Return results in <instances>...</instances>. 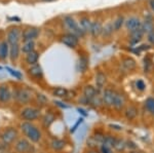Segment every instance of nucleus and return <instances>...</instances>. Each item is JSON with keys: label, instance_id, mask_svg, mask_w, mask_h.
I'll use <instances>...</instances> for the list:
<instances>
[{"label": "nucleus", "instance_id": "39448f33", "mask_svg": "<svg viewBox=\"0 0 154 153\" xmlns=\"http://www.w3.org/2000/svg\"><path fill=\"white\" fill-rule=\"evenodd\" d=\"M39 115H40V110L34 107L24 108L21 112V116L23 117L25 120H27V121H31V120L36 119V118L39 117Z\"/></svg>", "mask_w": 154, "mask_h": 153}, {"label": "nucleus", "instance_id": "cd10ccee", "mask_svg": "<svg viewBox=\"0 0 154 153\" xmlns=\"http://www.w3.org/2000/svg\"><path fill=\"white\" fill-rule=\"evenodd\" d=\"M19 55H20V46H19V44H14V45H11V48H9V56H11V60H17Z\"/></svg>", "mask_w": 154, "mask_h": 153}, {"label": "nucleus", "instance_id": "f8f14e48", "mask_svg": "<svg viewBox=\"0 0 154 153\" xmlns=\"http://www.w3.org/2000/svg\"><path fill=\"white\" fill-rule=\"evenodd\" d=\"M141 25H142V23H141L140 20H139L138 18H136V17H131V18L128 19L125 21V27L130 32L140 28Z\"/></svg>", "mask_w": 154, "mask_h": 153}, {"label": "nucleus", "instance_id": "a19ab883", "mask_svg": "<svg viewBox=\"0 0 154 153\" xmlns=\"http://www.w3.org/2000/svg\"><path fill=\"white\" fill-rule=\"evenodd\" d=\"M147 39H148L149 43H151L152 45H154V31H152L151 33L147 34Z\"/></svg>", "mask_w": 154, "mask_h": 153}, {"label": "nucleus", "instance_id": "79ce46f5", "mask_svg": "<svg viewBox=\"0 0 154 153\" xmlns=\"http://www.w3.org/2000/svg\"><path fill=\"white\" fill-rule=\"evenodd\" d=\"M149 6H150L151 11L154 12V0H149Z\"/></svg>", "mask_w": 154, "mask_h": 153}, {"label": "nucleus", "instance_id": "6ab92c4d", "mask_svg": "<svg viewBox=\"0 0 154 153\" xmlns=\"http://www.w3.org/2000/svg\"><path fill=\"white\" fill-rule=\"evenodd\" d=\"M122 66L126 71H131L136 68L137 64H136V61L134 60L133 58H125V60L122 61Z\"/></svg>", "mask_w": 154, "mask_h": 153}, {"label": "nucleus", "instance_id": "f03ea898", "mask_svg": "<svg viewBox=\"0 0 154 153\" xmlns=\"http://www.w3.org/2000/svg\"><path fill=\"white\" fill-rule=\"evenodd\" d=\"M64 24H65V26L72 32V34L76 35L77 37L83 35L84 31H82L81 28H79V27L77 26L76 22L74 21L73 18H71V17H65V19H64Z\"/></svg>", "mask_w": 154, "mask_h": 153}, {"label": "nucleus", "instance_id": "2eb2a0df", "mask_svg": "<svg viewBox=\"0 0 154 153\" xmlns=\"http://www.w3.org/2000/svg\"><path fill=\"white\" fill-rule=\"evenodd\" d=\"M144 35V31L142 30V27L136 29V30L131 32V43H138L141 41Z\"/></svg>", "mask_w": 154, "mask_h": 153}, {"label": "nucleus", "instance_id": "a878e982", "mask_svg": "<svg viewBox=\"0 0 154 153\" xmlns=\"http://www.w3.org/2000/svg\"><path fill=\"white\" fill-rule=\"evenodd\" d=\"M8 56V43L6 41H2L0 43V59L4 60Z\"/></svg>", "mask_w": 154, "mask_h": 153}, {"label": "nucleus", "instance_id": "37998d69", "mask_svg": "<svg viewBox=\"0 0 154 153\" xmlns=\"http://www.w3.org/2000/svg\"><path fill=\"white\" fill-rule=\"evenodd\" d=\"M5 150H4V146L3 145H0V153H4Z\"/></svg>", "mask_w": 154, "mask_h": 153}, {"label": "nucleus", "instance_id": "4c0bfd02", "mask_svg": "<svg viewBox=\"0 0 154 153\" xmlns=\"http://www.w3.org/2000/svg\"><path fill=\"white\" fill-rule=\"evenodd\" d=\"M37 100H38V102L40 103L41 105H45L46 103H48V99H46V97L44 95H38L37 96Z\"/></svg>", "mask_w": 154, "mask_h": 153}, {"label": "nucleus", "instance_id": "1a4fd4ad", "mask_svg": "<svg viewBox=\"0 0 154 153\" xmlns=\"http://www.w3.org/2000/svg\"><path fill=\"white\" fill-rule=\"evenodd\" d=\"M17 136H18V132H17L16 129H7L5 132L3 133V134L1 135V139L3 143L5 145H8L11 144L12 141H14V139L17 138Z\"/></svg>", "mask_w": 154, "mask_h": 153}, {"label": "nucleus", "instance_id": "423d86ee", "mask_svg": "<svg viewBox=\"0 0 154 153\" xmlns=\"http://www.w3.org/2000/svg\"><path fill=\"white\" fill-rule=\"evenodd\" d=\"M32 93L31 90H27V88H19V90H14V97L21 104H24V103H27L30 101V99L32 97Z\"/></svg>", "mask_w": 154, "mask_h": 153}, {"label": "nucleus", "instance_id": "bb28decb", "mask_svg": "<svg viewBox=\"0 0 154 153\" xmlns=\"http://www.w3.org/2000/svg\"><path fill=\"white\" fill-rule=\"evenodd\" d=\"M54 121V115L51 112L46 113L43 116V118H42V123H43V127H48Z\"/></svg>", "mask_w": 154, "mask_h": 153}, {"label": "nucleus", "instance_id": "c9c22d12", "mask_svg": "<svg viewBox=\"0 0 154 153\" xmlns=\"http://www.w3.org/2000/svg\"><path fill=\"white\" fill-rule=\"evenodd\" d=\"M135 87L139 92H144V90H146V84L142 79H138L135 82Z\"/></svg>", "mask_w": 154, "mask_h": 153}, {"label": "nucleus", "instance_id": "9b49d317", "mask_svg": "<svg viewBox=\"0 0 154 153\" xmlns=\"http://www.w3.org/2000/svg\"><path fill=\"white\" fill-rule=\"evenodd\" d=\"M123 114H125V117L128 120H134L136 119L137 116L139 114V110L136 106L134 105H128L123 110Z\"/></svg>", "mask_w": 154, "mask_h": 153}, {"label": "nucleus", "instance_id": "de8ad7c7", "mask_svg": "<svg viewBox=\"0 0 154 153\" xmlns=\"http://www.w3.org/2000/svg\"><path fill=\"white\" fill-rule=\"evenodd\" d=\"M131 153H138V152H131Z\"/></svg>", "mask_w": 154, "mask_h": 153}, {"label": "nucleus", "instance_id": "393cba45", "mask_svg": "<svg viewBox=\"0 0 154 153\" xmlns=\"http://www.w3.org/2000/svg\"><path fill=\"white\" fill-rule=\"evenodd\" d=\"M91 24L93 23L91 22V20H89L88 18H86V17L80 19V28H81V30L84 31V32L91 31Z\"/></svg>", "mask_w": 154, "mask_h": 153}, {"label": "nucleus", "instance_id": "e433bc0d", "mask_svg": "<svg viewBox=\"0 0 154 153\" xmlns=\"http://www.w3.org/2000/svg\"><path fill=\"white\" fill-rule=\"evenodd\" d=\"M114 30H113V27H112V24H108L106 25L105 27L103 28V31H102V33L104 34V35H110L111 33H112Z\"/></svg>", "mask_w": 154, "mask_h": 153}, {"label": "nucleus", "instance_id": "5701e85b", "mask_svg": "<svg viewBox=\"0 0 154 153\" xmlns=\"http://www.w3.org/2000/svg\"><path fill=\"white\" fill-rule=\"evenodd\" d=\"M29 74L31 76H33V77H36V78H39L42 76V69L39 65H37V64H35V65H33L31 68L29 69Z\"/></svg>", "mask_w": 154, "mask_h": 153}, {"label": "nucleus", "instance_id": "aec40b11", "mask_svg": "<svg viewBox=\"0 0 154 153\" xmlns=\"http://www.w3.org/2000/svg\"><path fill=\"white\" fill-rule=\"evenodd\" d=\"M102 31H103V27H102V25L100 22H94L93 24H91V33L93 36H99L100 34L102 33Z\"/></svg>", "mask_w": 154, "mask_h": 153}, {"label": "nucleus", "instance_id": "0eeeda50", "mask_svg": "<svg viewBox=\"0 0 154 153\" xmlns=\"http://www.w3.org/2000/svg\"><path fill=\"white\" fill-rule=\"evenodd\" d=\"M61 41H62V43H64L66 46L71 47V48H74L78 45V37L72 33L63 35L61 38Z\"/></svg>", "mask_w": 154, "mask_h": 153}, {"label": "nucleus", "instance_id": "f257e3e1", "mask_svg": "<svg viewBox=\"0 0 154 153\" xmlns=\"http://www.w3.org/2000/svg\"><path fill=\"white\" fill-rule=\"evenodd\" d=\"M22 127V130L26 134V136L28 137L29 140H31L32 142L36 143L38 142L39 140L41 139V133L35 125H33L31 122L29 121H26V122H23L21 125Z\"/></svg>", "mask_w": 154, "mask_h": 153}, {"label": "nucleus", "instance_id": "c85d7f7f", "mask_svg": "<svg viewBox=\"0 0 154 153\" xmlns=\"http://www.w3.org/2000/svg\"><path fill=\"white\" fill-rule=\"evenodd\" d=\"M141 27H142V30L144 31V33H151L152 31H154V25L151 21H148V20H146L144 23L141 25Z\"/></svg>", "mask_w": 154, "mask_h": 153}, {"label": "nucleus", "instance_id": "a211bd4d", "mask_svg": "<svg viewBox=\"0 0 154 153\" xmlns=\"http://www.w3.org/2000/svg\"><path fill=\"white\" fill-rule=\"evenodd\" d=\"M144 107H145L146 111H147L149 114L154 116V98L153 97H149L146 99V101L144 102Z\"/></svg>", "mask_w": 154, "mask_h": 153}, {"label": "nucleus", "instance_id": "58836bf2", "mask_svg": "<svg viewBox=\"0 0 154 153\" xmlns=\"http://www.w3.org/2000/svg\"><path fill=\"white\" fill-rule=\"evenodd\" d=\"M6 70L8 71V72L11 73L12 76H14V77H16V78H18V79H21V78H22V75H21V73L17 72V71L12 70V69L8 68V67H6Z\"/></svg>", "mask_w": 154, "mask_h": 153}, {"label": "nucleus", "instance_id": "c756f323", "mask_svg": "<svg viewBox=\"0 0 154 153\" xmlns=\"http://www.w3.org/2000/svg\"><path fill=\"white\" fill-rule=\"evenodd\" d=\"M115 141H116V138L113 137V136H105V138H104V141H103V145L104 146H107L109 148H112L114 147V144H115Z\"/></svg>", "mask_w": 154, "mask_h": 153}, {"label": "nucleus", "instance_id": "49530a36", "mask_svg": "<svg viewBox=\"0 0 154 153\" xmlns=\"http://www.w3.org/2000/svg\"><path fill=\"white\" fill-rule=\"evenodd\" d=\"M44 1H53V0H44Z\"/></svg>", "mask_w": 154, "mask_h": 153}, {"label": "nucleus", "instance_id": "412c9836", "mask_svg": "<svg viewBox=\"0 0 154 153\" xmlns=\"http://www.w3.org/2000/svg\"><path fill=\"white\" fill-rule=\"evenodd\" d=\"M39 59V54L37 53V51L33 50L31 51V53L27 54V57H26V62L30 65H35L37 63V61H38Z\"/></svg>", "mask_w": 154, "mask_h": 153}, {"label": "nucleus", "instance_id": "a18cd8bd", "mask_svg": "<svg viewBox=\"0 0 154 153\" xmlns=\"http://www.w3.org/2000/svg\"><path fill=\"white\" fill-rule=\"evenodd\" d=\"M88 153H100V152H99V151H97L96 149H91V151H89Z\"/></svg>", "mask_w": 154, "mask_h": 153}, {"label": "nucleus", "instance_id": "ea45409f", "mask_svg": "<svg viewBox=\"0 0 154 153\" xmlns=\"http://www.w3.org/2000/svg\"><path fill=\"white\" fill-rule=\"evenodd\" d=\"M100 153H112V148H109L107 146H104V145H102L100 147Z\"/></svg>", "mask_w": 154, "mask_h": 153}, {"label": "nucleus", "instance_id": "20e7f679", "mask_svg": "<svg viewBox=\"0 0 154 153\" xmlns=\"http://www.w3.org/2000/svg\"><path fill=\"white\" fill-rule=\"evenodd\" d=\"M126 107V98L122 93L115 90V97H114L113 101V108L116 111L120 112V111L125 110Z\"/></svg>", "mask_w": 154, "mask_h": 153}, {"label": "nucleus", "instance_id": "2f4dec72", "mask_svg": "<svg viewBox=\"0 0 154 153\" xmlns=\"http://www.w3.org/2000/svg\"><path fill=\"white\" fill-rule=\"evenodd\" d=\"M53 95L54 97L66 98V96L68 95V90H66L65 87H57L53 90Z\"/></svg>", "mask_w": 154, "mask_h": 153}, {"label": "nucleus", "instance_id": "4be33fe9", "mask_svg": "<svg viewBox=\"0 0 154 153\" xmlns=\"http://www.w3.org/2000/svg\"><path fill=\"white\" fill-rule=\"evenodd\" d=\"M89 105H91L94 108H101L103 107L104 104H103V100H102V97L100 95V93H98L97 95L89 101Z\"/></svg>", "mask_w": 154, "mask_h": 153}, {"label": "nucleus", "instance_id": "f3484780", "mask_svg": "<svg viewBox=\"0 0 154 153\" xmlns=\"http://www.w3.org/2000/svg\"><path fill=\"white\" fill-rule=\"evenodd\" d=\"M98 93H100V92H98V90H97L96 87H94L93 85H86L85 87L83 88V96L86 99H88L89 101L95 97Z\"/></svg>", "mask_w": 154, "mask_h": 153}, {"label": "nucleus", "instance_id": "09e8293b", "mask_svg": "<svg viewBox=\"0 0 154 153\" xmlns=\"http://www.w3.org/2000/svg\"><path fill=\"white\" fill-rule=\"evenodd\" d=\"M153 93H154V90H153Z\"/></svg>", "mask_w": 154, "mask_h": 153}, {"label": "nucleus", "instance_id": "c03bdc74", "mask_svg": "<svg viewBox=\"0 0 154 153\" xmlns=\"http://www.w3.org/2000/svg\"><path fill=\"white\" fill-rule=\"evenodd\" d=\"M78 111H79V112H80V113H82L83 115H88V113H85V111L82 110V109H78Z\"/></svg>", "mask_w": 154, "mask_h": 153}, {"label": "nucleus", "instance_id": "473e14b6", "mask_svg": "<svg viewBox=\"0 0 154 153\" xmlns=\"http://www.w3.org/2000/svg\"><path fill=\"white\" fill-rule=\"evenodd\" d=\"M51 145L54 150H57V151H58V150H62L64 147H65V142L62 141V140H60V139H54L53 141H51Z\"/></svg>", "mask_w": 154, "mask_h": 153}, {"label": "nucleus", "instance_id": "7ed1b4c3", "mask_svg": "<svg viewBox=\"0 0 154 153\" xmlns=\"http://www.w3.org/2000/svg\"><path fill=\"white\" fill-rule=\"evenodd\" d=\"M102 100H103L104 106L108 108H113V101L115 97V90H111V88H105L102 90L101 93Z\"/></svg>", "mask_w": 154, "mask_h": 153}, {"label": "nucleus", "instance_id": "ddd939ff", "mask_svg": "<svg viewBox=\"0 0 154 153\" xmlns=\"http://www.w3.org/2000/svg\"><path fill=\"white\" fill-rule=\"evenodd\" d=\"M106 75L103 72H98L96 75V88L98 90V92H101V90H104V86H105L106 83Z\"/></svg>", "mask_w": 154, "mask_h": 153}, {"label": "nucleus", "instance_id": "7c9ffc66", "mask_svg": "<svg viewBox=\"0 0 154 153\" xmlns=\"http://www.w3.org/2000/svg\"><path fill=\"white\" fill-rule=\"evenodd\" d=\"M34 47H35L34 41H26V42L23 44V46H22V51L25 54H29L34 50Z\"/></svg>", "mask_w": 154, "mask_h": 153}, {"label": "nucleus", "instance_id": "f704fd0d", "mask_svg": "<svg viewBox=\"0 0 154 153\" xmlns=\"http://www.w3.org/2000/svg\"><path fill=\"white\" fill-rule=\"evenodd\" d=\"M123 23H125V19H123V17H118V18H116L114 20V22L112 23V27H113V30L114 31H118L119 29L122 27Z\"/></svg>", "mask_w": 154, "mask_h": 153}, {"label": "nucleus", "instance_id": "b1692460", "mask_svg": "<svg viewBox=\"0 0 154 153\" xmlns=\"http://www.w3.org/2000/svg\"><path fill=\"white\" fill-rule=\"evenodd\" d=\"M78 68L79 71L81 73H84L88 68V59L86 58L85 56H82L79 58V62H78Z\"/></svg>", "mask_w": 154, "mask_h": 153}, {"label": "nucleus", "instance_id": "72a5a7b5", "mask_svg": "<svg viewBox=\"0 0 154 153\" xmlns=\"http://www.w3.org/2000/svg\"><path fill=\"white\" fill-rule=\"evenodd\" d=\"M126 148V142L122 139H116L115 144H114L113 149H115L116 151H122Z\"/></svg>", "mask_w": 154, "mask_h": 153}, {"label": "nucleus", "instance_id": "9d476101", "mask_svg": "<svg viewBox=\"0 0 154 153\" xmlns=\"http://www.w3.org/2000/svg\"><path fill=\"white\" fill-rule=\"evenodd\" d=\"M39 35V30L36 28H28L26 29L23 34H22V39L26 42V41H33V39L37 38Z\"/></svg>", "mask_w": 154, "mask_h": 153}, {"label": "nucleus", "instance_id": "4468645a", "mask_svg": "<svg viewBox=\"0 0 154 153\" xmlns=\"http://www.w3.org/2000/svg\"><path fill=\"white\" fill-rule=\"evenodd\" d=\"M11 93L9 90V88L6 85L0 86V102L6 103L11 100Z\"/></svg>", "mask_w": 154, "mask_h": 153}, {"label": "nucleus", "instance_id": "dca6fc26", "mask_svg": "<svg viewBox=\"0 0 154 153\" xmlns=\"http://www.w3.org/2000/svg\"><path fill=\"white\" fill-rule=\"evenodd\" d=\"M30 149V143L26 139H21L17 142L16 150L20 153H25Z\"/></svg>", "mask_w": 154, "mask_h": 153}, {"label": "nucleus", "instance_id": "6e6552de", "mask_svg": "<svg viewBox=\"0 0 154 153\" xmlns=\"http://www.w3.org/2000/svg\"><path fill=\"white\" fill-rule=\"evenodd\" d=\"M22 37L21 31H20L19 28H12L8 31L7 33V42H8L11 45H14V44H18L20 39Z\"/></svg>", "mask_w": 154, "mask_h": 153}]
</instances>
